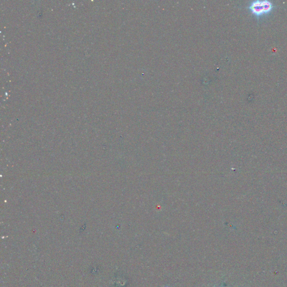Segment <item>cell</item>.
Instances as JSON below:
<instances>
[{"label": "cell", "instance_id": "cell-1", "mask_svg": "<svg viewBox=\"0 0 287 287\" xmlns=\"http://www.w3.org/2000/svg\"><path fill=\"white\" fill-rule=\"evenodd\" d=\"M274 6L269 1H255L251 2L247 9L257 19L266 15L272 12Z\"/></svg>", "mask_w": 287, "mask_h": 287}]
</instances>
